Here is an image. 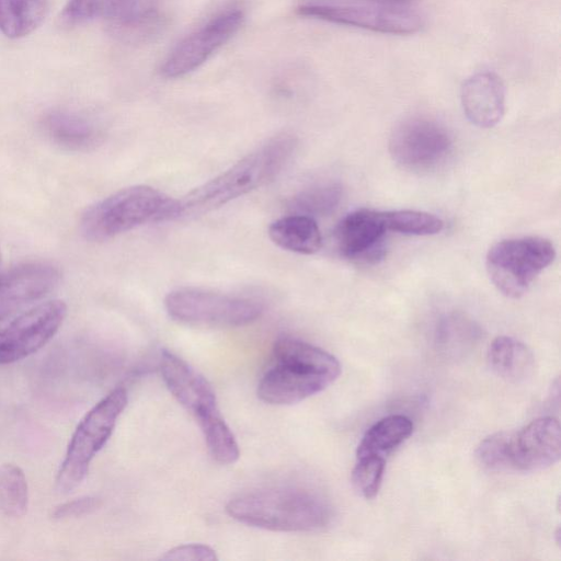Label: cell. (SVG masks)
<instances>
[{
  "label": "cell",
  "instance_id": "11",
  "mask_svg": "<svg viewBox=\"0 0 561 561\" xmlns=\"http://www.w3.org/2000/svg\"><path fill=\"white\" fill-rule=\"evenodd\" d=\"M453 138L444 125L424 116L400 122L389 138L392 159L409 170L430 169L450 152Z\"/></svg>",
  "mask_w": 561,
  "mask_h": 561
},
{
  "label": "cell",
  "instance_id": "10",
  "mask_svg": "<svg viewBox=\"0 0 561 561\" xmlns=\"http://www.w3.org/2000/svg\"><path fill=\"white\" fill-rule=\"evenodd\" d=\"M59 20L66 26L101 20L113 35L127 42L144 41L160 26L153 0H68Z\"/></svg>",
  "mask_w": 561,
  "mask_h": 561
},
{
  "label": "cell",
  "instance_id": "22",
  "mask_svg": "<svg viewBox=\"0 0 561 561\" xmlns=\"http://www.w3.org/2000/svg\"><path fill=\"white\" fill-rule=\"evenodd\" d=\"M48 10V0H0V31L10 38H20L41 25Z\"/></svg>",
  "mask_w": 561,
  "mask_h": 561
},
{
  "label": "cell",
  "instance_id": "17",
  "mask_svg": "<svg viewBox=\"0 0 561 561\" xmlns=\"http://www.w3.org/2000/svg\"><path fill=\"white\" fill-rule=\"evenodd\" d=\"M460 101L463 113L471 124L480 128L494 127L505 113L504 83L494 72H477L463 81Z\"/></svg>",
  "mask_w": 561,
  "mask_h": 561
},
{
  "label": "cell",
  "instance_id": "4",
  "mask_svg": "<svg viewBox=\"0 0 561 561\" xmlns=\"http://www.w3.org/2000/svg\"><path fill=\"white\" fill-rule=\"evenodd\" d=\"M176 218H180L179 199L149 185H134L90 206L82 215L80 228L85 239L99 242Z\"/></svg>",
  "mask_w": 561,
  "mask_h": 561
},
{
  "label": "cell",
  "instance_id": "31",
  "mask_svg": "<svg viewBox=\"0 0 561 561\" xmlns=\"http://www.w3.org/2000/svg\"><path fill=\"white\" fill-rule=\"evenodd\" d=\"M373 1L389 3V4L411 5V4H415L417 0H373Z\"/></svg>",
  "mask_w": 561,
  "mask_h": 561
},
{
  "label": "cell",
  "instance_id": "21",
  "mask_svg": "<svg viewBox=\"0 0 561 561\" xmlns=\"http://www.w3.org/2000/svg\"><path fill=\"white\" fill-rule=\"evenodd\" d=\"M413 432L412 421L402 414L385 416L371 425L364 434L357 457L385 456L404 443Z\"/></svg>",
  "mask_w": 561,
  "mask_h": 561
},
{
  "label": "cell",
  "instance_id": "25",
  "mask_svg": "<svg viewBox=\"0 0 561 561\" xmlns=\"http://www.w3.org/2000/svg\"><path fill=\"white\" fill-rule=\"evenodd\" d=\"M28 503L27 480L23 470L14 463L0 466V512L7 516L21 517Z\"/></svg>",
  "mask_w": 561,
  "mask_h": 561
},
{
  "label": "cell",
  "instance_id": "18",
  "mask_svg": "<svg viewBox=\"0 0 561 561\" xmlns=\"http://www.w3.org/2000/svg\"><path fill=\"white\" fill-rule=\"evenodd\" d=\"M270 239L279 248L299 254H313L322 245V236L313 217L291 214L274 220Z\"/></svg>",
  "mask_w": 561,
  "mask_h": 561
},
{
  "label": "cell",
  "instance_id": "9",
  "mask_svg": "<svg viewBox=\"0 0 561 561\" xmlns=\"http://www.w3.org/2000/svg\"><path fill=\"white\" fill-rule=\"evenodd\" d=\"M169 316L175 321L203 327L233 328L257 320L263 305L248 297L199 289L179 288L164 299Z\"/></svg>",
  "mask_w": 561,
  "mask_h": 561
},
{
  "label": "cell",
  "instance_id": "12",
  "mask_svg": "<svg viewBox=\"0 0 561 561\" xmlns=\"http://www.w3.org/2000/svg\"><path fill=\"white\" fill-rule=\"evenodd\" d=\"M67 313L61 300L41 304L0 328V365L41 350L58 331Z\"/></svg>",
  "mask_w": 561,
  "mask_h": 561
},
{
  "label": "cell",
  "instance_id": "8",
  "mask_svg": "<svg viewBox=\"0 0 561 561\" xmlns=\"http://www.w3.org/2000/svg\"><path fill=\"white\" fill-rule=\"evenodd\" d=\"M554 257L553 244L543 237L511 238L489 249L485 268L500 293L508 298H519Z\"/></svg>",
  "mask_w": 561,
  "mask_h": 561
},
{
  "label": "cell",
  "instance_id": "15",
  "mask_svg": "<svg viewBox=\"0 0 561 561\" xmlns=\"http://www.w3.org/2000/svg\"><path fill=\"white\" fill-rule=\"evenodd\" d=\"M387 231L383 211L360 208L340 220L334 239L344 257L377 261L382 256V240Z\"/></svg>",
  "mask_w": 561,
  "mask_h": 561
},
{
  "label": "cell",
  "instance_id": "29",
  "mask_svg": "<svg viewBox=\"0 0 561 561\" xmlns=\"http://www.w3.org/2000/svg\"><path fill=\"white\" fill-rule=\"evenodd\" d=\"M101 506V500L95 496H82L56 506L51 513L54 519H68L88 515Z\"/></svg>",
  "mask_w": 561,
  "mask_h": 561
},
{
  "label": "cell",
  "instance_id": "30",
  "mask_svg": "<svg viewBox=\"0 0 561 561\" xmlns=\"http://www.w3.org/2000/svg\"><path fill=\"white\" fill-rule=\"evenodd\" d=\"M161 560L172 561H214L217 556L214 549L206 545L190 543L178 546L165 552Z\"/></svg>",
  "mask_w": 561,
  "mask_h": 561
},
{
  "label": "cell",
  "instance_id": "26",
  "mask_svg": "<svg viewBox=\"0 0 561 561\" xmlns=\"http://www.w3.org/2000/svg\"><path fill=\"white\" fill-rule=\"evenodd\" d=\"M388 231L407 236H433L444 229L439 217L421 210L399 209L383 211Z\"/></svg>",
  "mask_w": 561,
  "mask_h": 561
},
{
  "label": "cell",
  "instance_id": "5",
  "mask_svg": "<svg viewBox=\"0 0 561 561\" xmlns=\"http://www.w3.org/2000/svg\"><path fill=\"white\" fill-rule=\"evenodd\" d=\"M478 461L493 471L534 472L551 467L561 456V430L552 416L538 417L517 432H497L476 450Z\"/></svg>",
  "mask_w": 561,
  "mask_h": 561
},
{
  "label": "cell",
  "instance_id": "32",
  "mask_svg": "<svg viewBox=\"0 0 561 561\" xmlns=\"http://www.w3.org/2000/svg\"><path fill=\"white\" fill-rule=\"evenodd\" d=\"M1 259V257H0Z\"/></svg>",
  "mask_w": 561,
  "mask_h": 561
},
{
  "label": "cell",
  "instance_id": "13",
  "mask_svg": "<svg viewBox=\"0 0 561 561\" xmlns=\"http://www.w3.org/2000/svg\"><path fill=\"white\" fill-rule=\"evenodd\" d=\"M242 22L241 10L216 15L174 47L161 67V75L179 78L195 70L237 33Z\"/></svg>",
  "mask_w": 561,
  "mask_h": 561
},
{
  "label": "cell",
  "instance_id": "7",
  "mask_svg": "<svg viewBox=\"0 0 561 561\" xmlns=\"http://www.w3.org/2000/svg\"><path fill=\"white\" fill-rule=\"evenodd\" d=\"M297 13L393 35L413 34L424 25V16L415 4H389L373 0L312 1L300 4Z\"/></svg>",
  "mask_w": 561,
  "mask_h": 561
},
{
  "label": "cell",
  "instance_id": "27",
  "mask_svg": "<svg viewBox=\"0 0 561 561\" xmlns=\"http://www.w3.org/2000/svg\"><path fill=\"white\" fill-rule=\"evenodd\" d=\"M473 323L462 318H446L437 328L436 344L445 353L458 354L468 350L478 339Z\"/></svg>",
  "mask_w": 561,
  "mask_h": 561
},
{
  "label": "cell",
  "instance_id": "19",
  "mask_svg": "<svg viewBox=\"0 0 561 561\" xmlns=\"http://www.w3.org/2000/svg\"><path fill=\"white\" fill-rule=\"evenodd\" d=\"M44 129L56 145L70 150H85L99 142L100 134L87 117L65 110L49 112Z\"/></svg>",
  "mask_w": 561,
  "mask_h": 561
},
{
  "label": "cell",
  "instance_id": "28",
  "mask_svg": "<svg viewBox=\"0 0 561 561\" xmlns=\"http://www.w3.org/2000/svg\"><path fill=\"white\" fill-rule=\"evenodd\" d=\"M385 468L386 460L382 456L357 457L352 472V481L356 491L367 500L374 499L381 486Z\"/></svg>",
  "mask_w": 561,
  "mask_h": 561
},
{
  "label": "cell",
  "instance_id": "23",
  "mask_svg": "<svg viewBox=\"0 0 561 561\" xmlns=\"http://www.w3.org/2000/svg\"><path fill=\"white\" fill-rule=\"evenodd\" d=\"M196 420L211 457L221 465L236 462L240 455L239 446L219 410Z\"/></svg>",
  "mask_w": 561,
  "mask_h": 561
},
{
  "label": "cell",
  "instance_id": "3",
  "mask_svg": "<svg viewBox=\"0 0 561 561\" xmlns=\"http://www.w3.org/2000/svg\"><path fill=\"white\" fill-rule=\"evenodd\" d=\"M226 512L240 523L274 531H314L328 526L332 518L323 496L297 488L239 495L228 502Z\"/></svg>",
  "mask_w": 561,
  "mask_h": 561
},
{
  "label": "cell",
  "instance_id": "2",
  "mask_svg": "<svg viewBox=\"0 0 561 561\" xmlns=\"http://www.w3.org/2000/svg\"><path fill=\"white\" fill-rule=\"evenodd\" d=\"M275 366L257 386V397L268 404L298 403L323 391L341 374L339 360L310 343L283 337L273 347Z\"/></svg>",
  "mask_w": 561,
  "mask_h": 561
},
{
  "label": "cell",
  "instance_id": "6",
  "mask_svg": "<svg viewBox=\"0 0 561 561\" xmlns=\"http://www.w3.org/2000/svg\"><path fill=\"white\" fill-rule=\"evenodd\" d=\"M127 401L126 389L117 387L99 401L81 420L71 436L57 474L56 485L59 492H70L83 481L91 460L112 435Z\"/></svg>",
  "mask_w": 561,
  "mask_h": 561
},
{
  "label": "cell",
  "instance_id": "24",
  "mask_svg": "<svg viewBox=\"0 0 561 561\" xmlns=\"http://www.w3.org/2000/svg\"><path fill=\"white\" fill-rule=\"evenodd\" d=\"M341 196L342 190L337 183H316L294 195L288 201V207L294 214L310 217L325 215L336 207Z\"/></svg>",
  "mask_w": 561,
  "mask_h": 561
},
{
  "label": "cell",
  "instance_id": "1",
  "mask_svg": "<svg viewBox=\"0 0 561 561\" xmlns=\"http://www.w3.org/2000/svg\"><path fill=\"white\" fill-rule=\"evenodd\" d=\"M296 147V138L288 134L266 140L179 199L180 217L214 210L272 182L289 163Z\"/></svg>",
  "mask_w": 561,
  "mask_h": 561
},
{
  "label": "cell",
  "instance_id": "14",
  "mask_svg": "<svg viewBox=\"0 0 561 561\" xmlns=\"http://www.w3.org/2000/svg\"><path fill=\"white\" fill-rule=\"evenodd\" d=\"M58 280L59 271L43 262L25 263L0 273V321L45 297Z\"/></svg>",
  "mask_w": 561,
  "mask_h": 561
},
{
  "label": "cell",
  "instance_id": "16",
  "mask_svg": "<svg viewBox=\"0 0 561 561\" xmlns=\"http://www.w3.org/2000/svg\"><path fill=\"white\" fill-rule=\"evenodd\" d=\"M160 370L170 392L196 419L218 410L209 382L184 359L164 351L161 353Z\"/></svg>",
  "mask_w": 561,
  "mask_h": 561
},
{
  "label": "cell",
  "instance_id": "20",
  "mask_svg": "<svg viewBox=\"0 0 561 561\" xmlns=\"http://www.w3.org/2000/svg\"><path fill=\"white\" fill-rule=\"evenodd\" d=\"M488 362L496 375L511 381L525 379L534 367V356L527 345L506 335L492 341Z\"/></svg>",
  "mask_w": 561,
  "mask_h": 561
}]
</instances>
